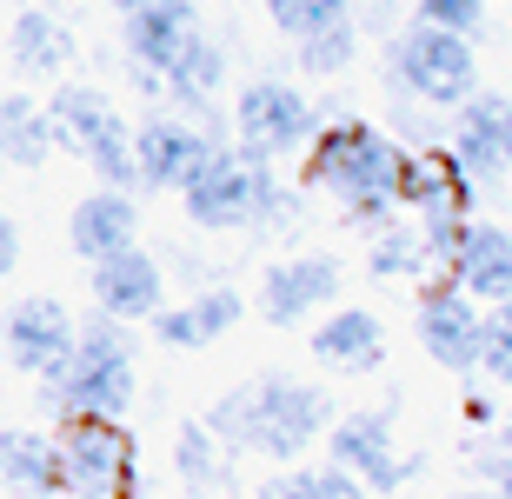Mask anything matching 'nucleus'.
<instances>
[{"label": "nucleus", "instance_id": "f257e3e1", "mask_svg": "<svg viewBox=\"0 0 512 499\" xmlns=\"http://www.w3.org/2000/svg\"><path fill=\"white\" fill-rule=\"evenodd\" d=\"M399 167H406V147L380 127H326L320 147H313V187L333 193L353 220H386V207L399 200Z\"/></svg>", "mask_w": 512, "mask_h": 499}, {"label": "nucleus", "instance_id": "f03ea898", "mask_svg": "<svg viewBox=\"0 0 512 499\" xmlns=\"http://www.w3.org/2000/svg\"><path fill=\"white\" fill-rule=\"evenodd\" d=\"M180 207H187L193 227H266V220H286V193L273 180V167L240 147H207V160L193 167V180L180 187Z\"/></svg>", "mask_w": 512, "mask_h": 499}, {"label": "nucleus", "instance_id": "7ed1b4c3", "mask_svg": "<svg viewBox=\"0 0 512 499\" xmlns=\"http://www.w3.org/2000/svg\"><path fill=\"white\" fill-rule=\"evenodd\" d=\"M54 406H67V420H114L133 406V353H127V333L100 313L94 327H80L74 353H67V373L54 386Z\"/></svg>", "mask_w": 512, "mask_h": 499}, {"label": "nucleus", "instance_id": "20e7f679", "mask_svg": "<svg viewBox=\"0 0 512 499\" xmlns=\"http://www.w3.org/2000/svg\"><path fill=\"white\" fill-rule=\"evenodd\" d=\"M54 493L60 499H127L133 440L114 420H60L54 433Z\"/></svg>", "mask_w": 512, "mask_h": 499}, {"label": "nucleus", "instance_id": "39448f33", "mask_svg": "<svg viewBox=\"0 0 512 499\" xmlns=\"http://www.w3.org/2000/svg\"><path fill=\"white\" fill-rule=\"evenodd\" d=\"M399 200L419 213V240H426V260H446L453 267L459 240H466V173L453 167V154H406L399 167Z\"/></svg>", "mask_w": 512, "mask_h": 499}, {"label": "nucleus", "instance_id": "423d86ee", "mask_svg": "<svg viewBox=\"0 0 512 499\" xmlns=\"http://www.w3.org/2000/svg\"><path fill=\"white\" fill-rule=\"evenodd\" d=\"M393 67H399V80H406L419 100H433V107H466L473 87H479L473 40L446 34V27H426V20H413V27L399 34Z\"/></svg>", "mask_w": 512, "mask_h": 499}, {"label": "nucleus", "instance_id": "0eeeda50", "mask_svg": "<svg viewBox=\"0 0 512 499\" xmlns=\"http://www.w3.org/2000/svg\"><path fill=\"white\" fill-rule=\"evenodd\" d=\"M233 127H240V154L273 167L280 154H293V147L313 140V107L286 80H253L247 94H240V107H233Z\"/></svg>", "mask_w": 512, "mask_h": 499}, {"label": "nucleus", "instance_id": "6e6552de", "mask_svg": "<svg viewBox=\"0 0 512 499\" xmlns=\"http://www.w3.org/2000/svg\"><path fill=\"white\" fill-rule=\"evenodd\" d=\"M326 400L306 380H260L253 386V446L273 460H300L306 446L320 440Z\"/></svg>", "mask_w": 512, "mask_h": 499}, {"label": "nucleus", "instance_id": "1a4fd4ad", "mask_svg": "<svg viewBox=\"0 0 512 499\" xmlns=\"http://www.w3.org/2000/svg\"><path fill=\"white\" fill-rule=\"evenodd\" d=\"M120 34H127L140 74H167L180 47L200 34V14H193V0H120Z\"/></svg>", "mask_w": 512, "mask_h": 499}, {"label": "nucleus", "instance_id": "9d476101", "mask_svg": "<svg viewBox=\"0 0 512 499\" xmlns=\"http://www.w3.org/2000/svg\"><path fill=\"white\" fill-rule=\"evenodd\" d=\"M333 466L353 473L360 486L393 493V486L406 480V460L393 453V413H386V406H373V413H346V420L333 426Z\"/></svg>", "mask_w": 512, "mask_h": 499}, {"label": "nucleus", "instance_id": "9b49d317", "mask_svg": "<svg viewBox=\"0 0 512 499\" xmlns=\"http://www.w3.org/2000/svg\"><path fill=\"white\" fill-rule=\"evenodd\" d=\"M453 167L473 180H499L512 167V100L506 94H473L453 134Z\"/></svg>", "mask_w": 512, "mask_h": 499}, {"label": "nucleus", "instance_id": "f8f14e48", "mask_svg": "<svg viewBox=\"0 0 512 499\" xmlns=\"http://www.w3.org/2000/svg\"><path fill=\"white\" fill-rule=\"evenodd\" d=\"M333 287H340V260H333V253H293V260H280V267L266 273L260 307H266L273 327H293V320H306L313 307H326Z\"/></svg>", "mask_w": 512, "mask_h": 499}, {"label": "nucleus", "instance_id": "ddd939ff", "mask_svg": "<svg viewBox=\"0 0 512 499\" xmlns=\"http://www.w3.org/2000/svg\"><path fill=\"white\" fill-rule=\"evenodd\" d=\"M160 293H167V273L140 247H120L94 267V300L107 320H147V313H160Z\"/></svg>", "mask_w": 512, "mask_h": 499}, {"label": "nucleus", "instance_id": "4468645a", "mask_svg": "<svg viewBox=\"0 0 512 499\" xmlns=\"http://www.w3.org/2000/svg\"><path fill=\"white\" fill-rule=\"evenodd\" d=\"M479 320H486V313L459 287H439V293L419 300V346H426L446 373H466V366H479Z\"/></svg>", "mask_w": 512, "mask_h": 499}, {"label": "nucleus", "instance_id": "2eb2a0df", "mask_svg": "<svg viewBox=\"0 0 512 499\" xmlns=\"http://www.w3.org/2000/svg\"><path fill=\"white\" fill-rule=\"evenodd\" d=\"M213 140L187 120H147L133 134V167H140V187H187L193 167L207 160Z\"/></svg>", "mask_w": 512, "mask_h": 499}, {"label": "nucleus", "instance_id": "dca6fc26", "mask_svg": "<svg viewBox=\"0 0 512 499\" xmlns=\"http://www.w3.org/2000/svg\"><path fill=\"white\" fill-rule=\"evenodd\" d=\"M74 340H80V327L67 320V307L60 300H20L14 307V320H7V353H14V366L20 373H47V366H60L67 353H74Z\"/></svg>", "mask_w": 512, "mask_h": 499}, {"label": "nucleus", "instance_id": "f3484780", "mask_svg": "<svg viewBox=\"0 0 512 499\" xmlns=\"http://www.w3.org/2000/svg\"><path fill=\"white\" fill-rule=\"evenodd\" d=\"M453 280H459L466 300H493V307L512 300V233L473 220L466 240H459V253H453Z\"/></svg>", "mask_w": 512, "mask_h": 499}, {"label": "nucleus", "instance_id": "a211bd4d", "mask_svg": "<svg viewBox=\"0 0 512 499\" xmlns=\"http://www.w3.org/2000/svg\"><path fill=\"white\" fill-rule=\"evenodd\" d=\"M133 227H140V207H133L127 193H114V187H100V193H87L74 207V220H67V240H74V253H87V260H107V253H120V247H133Z\"/></svg>", "mask_w": 512, "mask_h": 499}, {"label": "nucleus", "instance_id": "6ab92c4d", "mask_svg": "<svg viewBox=\"0 0 512 499\" xmlns=\"http://www.w3.org/2000/svg\"><path fill=\"white\" fill-rule=\"evenodd\" d=\"M233 320H240V293L207 287L200 300H187V307H160L153 313V333H160L167 346H213Z\"/></svg>", "mask_w": 512, "mask_h": 499}, {"label": "nucleus", "instance_id": "aec40b11", "mask_svg": "<svg viewBox=\"0 0 512 499\" xmlns=\"http://www.w3.org/2000/svg\"><path fill=\"white\" fill-rule=\"evenodd\" d=\"M380 346H386V333H380V320H373L366 307H340L320 333H313V353H320L326 366H346V373H366V366L380 360Z\"/></svg>", "mask_w": 512, "mask_h": 499}, {"label": "nucleus", "instance_id": "412c9836", "mask_svg": "<svg viewBox=\"0 0 512 499\" xmlns=\"http://www.w3.org/2000/svg\"><path fill=\"white\" fill-rule=\"evenodd\" d=\"M220 80H227V54H220V40L193 34L187 47H180V60L160 74V94H173L180 107H207V100L220 94Z\"/></svg>", "mask_w": 512, "mask_h": 499}, {"label": "nucleus", "instance_id": "4be33fe9", "mask_svg": "<svg viewBox=\"0 0 512 499\" xmlns=\"http://www.w3.org/2000/svg\"><path fill=\"white\" fill-rule=\"evenodd\" d=\"M0 486L7 493H27V499H47L54 493V440L47 433H0Z\"/></svg>", "mask_w": 512, "mask_h": 499}, {"label": "nucleus", "instance_id": "5701e85b", "mask_svg": "<svg viewBox=\"0 0 512 499\" xmlns=\"http://www.w3.org/2000/svg\"><path fill=\"white\" fill-rule=\"evenodd\" d=\"M7 47H14V67H27V74H60L67 54H74V34L54 14H14Z\"/></svg>", "mask_w": 512, "mask_h": 499}, {"label": "nucleus", "instance_id": "b1692460", "mask_svg": "<svg viewBox=\"0 0 512 499\" xmlns=\"http://www.w3.org/2000/svg\"><path fill=\"white\" fill-rule=\"evenodd\" d=\"M47 147H54V120L40 114L34 100H20V94L0 100V154L14 160V167H40Z\"/></svg>", "mask_w": 512, "mask_h": 499}, {"label": "nucleus", "instance_id": "393cba45", "mask_svg": "<svg viewBox=\"0 0 512 499\" xmlns=\"http://www.w3.org/2000/svg\"><path fill=\"white\" fill-rule=\"evenodd\" d=\"M47 120H54V140H67V147H87V140L114 120V107L94 94V87H67V94H54V107H47Z\"/></svg>", "mask_w": 512, "mask_h": 499}, {"label": "nucleus", "instance_id": "a878e982", "mask_svg": "<svg viewBox=\"0 0 512 499\" xmlns=\"http://www.w3.org/2000/svg\"><path fill=\"white\" fill-rule=\"evenodd\" d=\"M80 154H87V167H94L114 193H133V187H140V167H133V134L120 127V114L107 120V127H100V134L87 140Z\"/></svg>", "mask_w": 512, "mask_h": 499}, {"label": "nucleus", "instance_id": "bb28decb", "mask_svg": "<svg viewBox=\"0 0 512 499\" xmlns=\"http://www.w3.org/2000/svg\"><path fill=\"white\" fill-rule=\"evenodd\" d=\"M220 466H227L220 460V440H213L200 420L173 433V473H180L193 493H213V486H220Z\"/></svg>", "mask_w": 512, "mask_h": 499}, {"label": "nucleus", "instance_id": "cd10ccee", "mask_svg": "<svg viewBox=\"0 0 512 499\" xmlns=\"http://www.w3.org/2000/svg\"><path fill=\"white\" fill-rule=\"evenodd\" d=\"M366 273L373 280H413V273H426V240L406 227H380V240L366 253Z\"/></svg>", "mask_w": 512, "mask_h": 499}, {"label": "nucleus", "instance_id": "c85d7f7f", "mask_svg": "<svg viewBox=\"0 0 512 499\" xmlns=\"http://www.w3.org/2000/svg\"><path fill=\"white\" fill-rule=\"evenodd\" d=\"M479 373H493L499 386H512V300H499L479 320Z\"/></svg>", "mask_w": 512, "mask_h": 499}, {"label": "nucleus", "instance_id": "c756f323", "mask_svg": "<svg viewBox=\"0 0 512 499\" xmlns=\"http://www.w3.org/2000/svg\"><path fill=\"white\" fill-rule=\"evenodd\" d=\"M220 446H253V386H240V393H220V400L207 406V420H200Z\"/></svg>", "mask_w": 512, "mask_h": 499}, {"label": "nucleus", "instance_id": "7c9ffc66", "mask_svg": "<svg viewBox=\"0 0 512 499\" xmlns=\"http://www.w3.org/2000/svg\"><path fill=\"white\" fill-rule=\"evenodd\" d=\"M346 7H353V0H266V14L280 20L286 34H320V27H340L346 20Z\"/></svg>", "mask_w": 512, "mask_h": 499}, {"label": "nucleus", "instance_id": "2f4dec72", "mask_svg": "<svg viewBox=\"0 0 512 499\" xmlns=\"http://www.w3.org/2000/svg\"><path fill=\"white\" fill-rule=\"evenodd\" d=\"M300 60H306V74H340L346 60H353V20L306 34V40H300Z\"/></svg>", "mask_w": 512, "mask_h": 499}, {"label": "nucleus", "instance_id": "473e14b6", "mask_svg": "<svg viewBox=\"0 0 512 499\" xmlns=\"http://www.w3.org/2000/svg\"><path fill=\"white\" fill-rule=\"evenodd\" d=\"M479 7H486V0H419V20H426V27H446V34H473Z\"/></svg>", "mask_w": 512, "mask_h": 499}, {"label": "nucleus", "instance_id": "72a5a7b5", "mask_svg": "<svg viewBox=\"0 0 512 499\" xmlns=\"http://www.w3.org/2000/svg\"><path fill=\"white\" fill-rule=\"evenodd\" d=\"M306 499H366V486L340 466H306Z\"/></svg>", "mask_w": 512, "mask_h": 499}, {"label": "nucleus", "instance_id": "f704fd0d", "mask_svg": "<svg viewBox=\"0 0 512 499\" xmlns=\"http://www.w3.org/2000/svg\"><path fill=\"white\" fill-rule=\"evenodd\" d=\"M260 499H306V473H273L260 486Z\"/></svg>", "mask_w": 512, "mask_h": 499}, {"label": "nucleus", "instance_id": "c9c22d12", "mask_svg": "<svg viewBox=\"0 0 512 499\" xmlns=\"http://www.w3.org/2000/svg\"><path fill=\"white\" fill-rule=\"evenodd\" d=\"M14 260H20V233H14V220H0V280L14 273Z\"/></svg>", "mask_w": 512, "mask_h": 499}, {"label": "nucleus", "instance_id": "e433bc0d", "mask_svg": "<svg viewBox=\"0 0 512 499\" xmlns=\"http://www.w3.org/2000/svg\"><path fill=\"white\" fill-rule=\"evenodd\" d=\"M453 499H493V486H473V493H453Z\"/></svg>", "mask_w": 512, "mask_h": 499}, {"label": "nucleus", "instance_id": "4c0bfd02", "mask_svg": "<svg viewBox=\"0 0 512 499\" xmlns=\"http://www.w3.org/2000/svg\"><path fill=\"white\" fill-rule=\"evenodd\" d=\"M499 446H506V453H512V413H506V426H499Z\"/></svg>", "mask_w": 512, "mask_h": 499}]
</instances>
